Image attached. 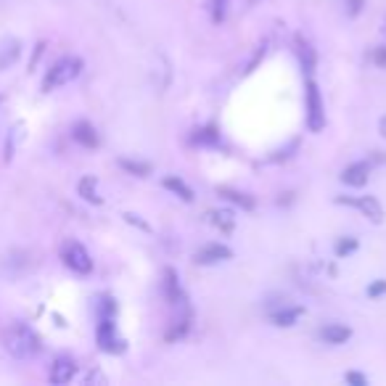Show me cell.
<instances>
[{"label": "cell", "mask_w": 386, "mask_h": 386, "mask_svg": "<svg viewBox=\"0 0 386 386\" xmlns=\"http://www.w3.org/2000/svg\"><path fill=\"white\" fill-rule=\"evenodd\" d=\"M40 336L27 326V323H13L6 331V349L16 357V360H32L40 352Z\"/></svg>", "instance_id": "1"}, {"label": "cell", "mask_w": 386, "mask_h": 386, "mask_svg": "<svg viewBox=\"0 0 386 386\" xmlns=\"http://www.w3.org/2000/svg\"><path fill=\"white\" fill-rule=\"evenodd\" d=\"M79 72H82V61H79L77 56H67V58H61V61H56L53 67L48 69V75L43 79V90L45 93H51V90H58L69 85L72 79L79 77Z\"/></svg>", "instance_id": "2"}, {"label": "cell", "mask_w": 386, "mask_h": 386, "mask_svg": "<svg viewBox=\"0 0 386 386\" xmlns=\"http://www.w3.org/2000/svg\"><path fill=\"white\" fill-rule=\"evenodd\" d=\"M61 259H64V265H67L72 273H77V276H88L90 270H93V259H90L88 249H85L79 241L64 243Z\"/></svg>", "instance_id": "3"}, {"label": "cell", "mask_w": 386, "mask_h": 386, "mask_svg": "<svg viewBox=\"0 0 386 386\" xmlns=\"http://www.w3.org/2000/svg\"><path fill=\"white\" fill-rule=\"evenodd\" d=\"M307 127L312 133H320L326 127V111H323V98H320L318 85L309 79L307 82Z\"/></svg>", "instance_id": "4"}, {"label": "cell", "mask_w": 386, "mask_h": 386, "mask_svg": "<svg viewBox=\"0 0 386 386\" xmlns=\"http://www.w3.org/2000/svg\"><path fill=\"white\" fill-rule=\"evenodd\" d=\"M339 204H347V207H354V210H360L368 217L371 222L375 225H381L384 222V207L378 204V199L373 196H360V199H336Z\"/></svg>", "instance_id": "5"}, {"label": "cell", "mask_w": 386, "mask_h": 386, "mask_svg": "<svg viewBox=\"0 0 386 386\" xmlns=\"http://www.w3.org/2000/svg\"><path fill=\"white\" fill-rule=\"evenodd\" d=\"M98 347L103 349V352H122V342L120 336H117V328H114V318H101L98 323Z\"/></svg>", "instance_id": "6"}, {"label": "cell", "mask_w": 386, "mask_h": 386, "mask_svg": "<svg viewBox=\"0 0 386 386\" xmlns=\"http://www.w3.org/2000/svg\"><path fill=\"white\" fill-rule=\"evenodd\" d=\"M233 252L225 246V243H207L204 249L193 254V259L199 262V265H217V262H225V259H231Z\"/></svg>", "instance_id": "7"}, {"label": "cell", "mask_w": 386, "mask_h": 386, "mask_svg": "<svg viewBox=\"0 0 386 386\" xmlns=\"http://www.w3.org/2000/svg\"><path fill=\"white\" fill-rule=\"evenodd\" d=\"M371 177V165L368 162H354L342 172V183L344 186H352V188H363Z\"/></svg>", "instance_id": "8"}, {"label": "cell", "mask_w": 386, "mask_h": 386, "mask_svg": "<svg viewBox=\"0 0 386 386\" xmlns=\"http://www.w3.org/2000/svg\"><path fill=\"white\" fill-rule=\"evenodd\" d=\"M72 138L77 141L82 148H98V133H96V127L90 124V122H77L75 127H72Z\"/></svg>", "instance_id": "9"}, {"label": "cell", "mask_w": 386, "mask_h": 386, "mask_svg": "<svg viewBox=\"0 0 386 386\" xmlns=\"http://www.w3.org/2000/svg\"><path fill=\"white\" fill-rule=\"evenodd\" d=\"M165 297L169 304H183L186 302V294H183V288H180V278L172 267H167L165 270Z\"/></svg>", "instance_id": "10"}, {"label": "cell", "mask_w": 386, "mask_h": 386, "mask_svg": "<svg viewBox=\"0 0 386 386\" xmlns=\"http://www.w3.org/2000/svg\"><path fill=\"white\" fill-rule=\"evenodd\" d=\"M77 373V363L75 360H56L53 368H51V384H69Z\"/></svg>", "instance_id": "11"}, {"label": "cell", "mask_w": 386, "mask_h": 386, "mask_svg": "<svg viewBox=\"0 0 386 386\" xmlns=\"http://www.w3.org/2000/svg\"><path fill=\"white\" fill-rule=\"evenodd\" d=\"M320 339L326 344H347L352 339V328L349 326H342V323H331L320 331Z\"/></svg>", "instance_id": "12"}, {"label": "cell", "mask_w": 386, "mask_h": 386, "mask_svg": "<svg viewBox=\"0 0 386 386\" xmlns=\"http://www.w3.org/2000/svg\"><path fill=\"white\" fill-rule=\"evenodd\" d=\"M22 56V43L19 40H6L0 45V72H6L8 67H13Z\"/></svg>", "instance_id": "13"}, {"label": "cell", "mask_w": 386, "mask_h": 386, "mask_svg": "<svg viewBox=\"0 0 386 386\" xmlns=\"http://www.w3.org/2000/svg\"><path fill=\"white\" fill-rule=\"evenodd\" d=\"M302 315H304V307H286V304H283L278 312L270 315V320H273V326H278V328H288V326H294Z\"/></svg>", "instance_id": "14"}, {"label": "cell", "mask_w": 386, "mask_h": 386, "mask_svg": "<svg viewBox=\"0 0 386 386\" xmlns=\"http://www.w3.org/2000/svg\"><path fill=\"white\" fill-rule=\"evenodd\" d=\"M217 196L233 201L236 207H241V210H246V212L254 210V199L252 196H246V193H241V191H233V188H217Z\"/></svg>", "instance_id": "15"}, {"label": "cell", "mask_w": 386, "mask_h": 386, "mask_svg": "<svg viewBox=\"0 0 386 386\" xmlns=\"http://www.w3.org/2000/svg\"><path fill=\"white\" fill-rule=\"evenodd\" d=\"M297 53H299V61H302V69L309 75V72L315 69V51H312V45H309L307 40L297 37Z\"/></svg>", "instance_id": "16"}, {"label": "cell", "mask_w": 386, "mask_h": 386, "mask_svg": "<svg viewBox=\"0 0 386 386\" xmlns=\"http://www.w3.org/2000/svg\"><path fill=\"white\" fill-rule=\"evenodd\" d=\"M79 196L85 201H90V204H101V196H98V183H96V177H82L79 180Z\"/></svg>", "instance_id": "17"}, {"label": "cell", "mask_w": 386, "mask_h": 386, "mask_svg": "<svg viewBox=\"0 0 386 386\" xmlns=\"http://www.w3.org/2000/svg\"><path fill=\"white\" fill-rule=\"evenodd\" d=\"M165 188L167 191H172L175 196H180L183 201H193V191L186 186V180H180V177H175V175H169V177H165Z\"/></svg>", "instance_id": "18"}, {"label": "cell", "mask_w": 386, "mask_h": 386, "mask_svg": "<svg viewBox=\"0 0 386 386\" xmlns=\"http://www.w3.org/2000/svg\"><path fill=\"white\" fill-rule=\"evenodd\" d=\"M210 222L212 225H217L220 231L231 233L236 228V217H233V212L222 210V212H210Z\"/></svg>", "instance_id": "19"}, {"label": "cell", "mask_w": 386, "mask_h": 386, "mask_svg": "<svg viewBox=\"0 0 386 386\" xmlns=\"http://www.w3.org/2000/svg\"><path fill=\"white\" fill-rule=\"evenodd\" d=\"M120 167L124 172H130L135 177H148L151 175V165H146V162H133V159H122Z\"/></svg>", "instance_id": "20"}, {"label": "cell", "mask_w": 386, "mask_h": 386, "mask_svg": "<svg viewBox=\"0 0 386 386\" xmlns=\"http://www.w3.org/2000/svg\"><path fill=\"white\" fill-rule=\"evenodd\" d=\"M188 328H191V315H183L180 320H175V326L167 331V342H177V339H183L188 333Z\"/></svg>", "instance_id": "21"}, {"label": "cell", "mask_w": 386, "mask_h": 386, "mask_svg": "<svg viewBox=\"0 0 386 386\" xmlns=\"http://www.w3.org/2000/svg\"><path fill=\"white\" fill-rule=\"evenodd\" d=\"M193 143H201V146L220 143V133H217L214 127H204V130H199V133L193 135Z\"/></svg>", "instance_id": "22"}, {"label": "cell", "mask_w": 386, "mask_h": 386, "mask_svg": "<svg viewBox=\"0 0 386 386\" xmlns=\"http://www.w3.org/2000/svg\"><path fill=\"white\" fill-rule=\"evenodd\" d=\"M228 3H231V0H214V3H212V22L214 24L225 22V16H228Z\"/></svg>", "instance_id": "23"}, {"label": "cell", "mask_w": 386, "mask_h": 386, "mask_svg": "<svg viewBox=\"0 0 386 386\" xmlns=\"http://www.w3.org/2000/svg\"><path fill=\"white\" fill-rule=\"evenodd\" d=\"M352 252H357V238H342L336 243V257H349Z\"/></svg>", "instance_id": "24"}, {"label": "cell", "mask_w": 386, "mask_h": 386, "mask_svg": "<svg viewBox=\"0 0 386 386\" xmlns=\"http://www.w3.org/2000/svg\"><path fill=\"white\" fill-rule=\"evenodd\" d=\"M386 294V281H373L371 286H368V297L371 299H378Z\"/></svg>", "instance_id": "25"}, {"label": "cell", "mask_w": 386, "mask_h": 386, "mask_svg": "<svg viewBox=\"0 0 386 386\" xmlns=\"http://www.w3.org/2000/svg\"><path fill=\"white\" fill-rule=\"evenodd\" d=\"M344 381H347V384H352V386H368V378H365L363 373H347L344 375Z\"/></svg>", "instance_id": "26"}, {"label": "cell", "mask_w": 386, "mask_h": 386, "mask_svg": "<svg viewBox=\"0 0 386 386\" xmlns=\"http://www.w3.org/2000/svg\"><path fill=\"white\" fill-rule=\"evenodd\" d=\"M365 0H347V11H349V16H357V13L363 11Z\"/></svg>", "instance_id": "27"}, {"label": "cell", "mask_w": 386, "mask_h": 386, "mask_svg": "<svg viewBox=\"0 0 386 386\" xmlns=\"http://www.w3.org/2000/svg\"><path fill=\"white\" fill-rule=\"evenodd\" d=\"M373 61L378 64V67H386V48H375Z\"/></svg>", "instance_id": "28"}, {"label": "cell", "mask_w": 386, "mask_h": 386, "mask_svg": "<svg viewBox=\"0 0 386 386\" xmlns=\"http://www.w3.org/2000/svg\"><path fill=\"white\" fill-rule=\"evenodd\" d=\"M381 135H384V138H386V117H384V120H381Z\"/></svg>", "instance_id": "29"}]
</instances>
